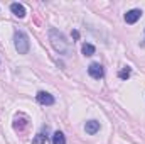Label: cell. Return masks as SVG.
<instances>
[{
    "mask_svg": "<svg viewBox=\"0 0 145 144\" xmlns=\"http://www.w3.org/2000/svg\"><path fill=\"white\" fill-rule=\"evenodd\" d=\"M46 141H47V129H46V131L42 129L36 137L32 139V144H46Z\"/></svg>",
    "mask_w": 145,
    "mask_h": 144,
    "instance_id": "obj_8",
    "label": "cell"
},
{
    "mask_svg": "<svg viewBox=\"0 0 145 144\" xmlns=\"http://www.w3.org/2000/svg\"><path fill=\"white\" fill-rule=\"evenodd\" d=\"M140 17H142V10L140 9H132L125 14V22L127 24H135Z\"/></svg>",
    "mask_w": 145,
    "mask_h": 144,
    "instance_id": "obj_5",
    "label": "cell"
},
{
    "mask_svg": "<svg viewBox=\"0 0 145 144\" xmlns=\"http://www.w3.org/2000/svg\"><path fill=\"white\" fill-rule=\"evenodd\" d=\"M81 51H83V54H84V56H93L96 49H95V46H93V44H89V42H84V44L81 46Z\"/></svg>",
    "mask_w": 145,
    "mask_h": 144,
    "instance_id": "obj_9",
    "label": "cell"
},
{
    "mask_svg": "<svg viewBox=\"0 0 145 144\" xmlns=\"http://www.w3.org/2000/svg\"><path fill=\"white\" fill-rule=\"evenodd\" d=\"M72 37L78 39V37H79V32H78V31H72Z\"/></svg>",
    "mask_w": 145,
    "mask_h": 144,
    "instance_id": "obj_12",
    "label": "cell"
},
{
    "mask_svg": "<svg viewBox=\"0 0 145 144\" xmlns=\"http://www.w3.org/2000/svg\"><path fill=\"white\" fill-rule=\"evenodd\" d=\"M130 75H132V70H130L128 66H125L123 70H120V71H118V78L127 80V78H130Z\"/></svg>",
    "mask_w": 145,
    "mask_h": 144,
    "instance_id": "obj_11",
    "label": "cell"
},
{
    "mask_svg": "<svg viewBox=\"0 0 145 144\" xmlns=\"http://www.w3.org/2000/svg\"><path fill=\"white\" fill-rule=\"evenodd\" d=\"M14 44H15V49H17L19 54H27L29 49H31L29 36L24 31H15V34H14Z\"/></svg>",
    "mask_w": 145,
    "mask_h": 144,
    "instance_id": "obj_2",
    "label": "cell"
},
{
    "mask_svg": "<svg viewBox=\"0 0 145 144\" xmlns=\"http://www.w3.org/2000/svg\"><path fill=\"white\" fill-rule=\"evenodd\" d=\"M52 144H66V137H64V134L63 132H54L52 134Z\"/></svg>",
    "mask_w": 145,
    "mask_h": 144,
    "instance_id": "obj_10",
    "label": "cell"
},
{
    "mask_svg": "<svg viewBox=\"0 0 145 144\" xmlns=\"http://www.w3.org/2000/svg\"><path fill=\"white\" fill-rule=\"evenodd\" d=\"M10 10H12V14L15 15V17H25V7L22 5V3H17V2H14L12 5H10Z\"/></svg>",
    "mask_w": 145,
    "mask_h": 144,
    "instance_id": "obj_6",
    "label": "cell"
},
{
    "mask_svg": "<svg viewBox=\"0 0 145 144\" xmlns=\"http://www.w3.org/2000/svg\"><path fill=\"white\" fill-rule=\"evenodd\" d=\"M84 131H86L89 136L96 134V132L100 131V122H98V120H88V122L84 124Z\"/></svg>",
    "mask_w": 145,
    "mask_h": 144,
    "instance_id": "obj_7",
    "label": "cell"
},
{
    "mask_svg": "<svg viewBox=\"0 0 145 144\" xmlns=\"http://www.w3.org/2000/svg\"><path fill=\"white\" fill-rule=\"evenodd\" d=\"M49 41H51V44H52V48L59 53V54H63V56H71V44H69V41L64 37L63 32H59L57 29H49Z\"/></svg>",
    "mask_w": 145,
    "mask_h": 144,
    "instance_id": "obj_1",
    "label": "cell"
},
{
    "mask_svg": "<svg viewBox=\"0 0 145 144\" xmlns=\"http://www.w3.org/2000/svg\"><path fill=\"white\" fill-rule=\"evenodd\" d=\"M36 98L40 105H54V102H56L54 97L51 93H47V92H37Z\"/></svg>",
    "mask_w": 145,
    "mask_h": 144,
    "instance_id": "obj_4",
    "label": "cell"
},
{
    "mask_svg": "<svg viewBox=\"0 0 145 144\" xmlns=\"http://www.w3.org/2000/svg\"><path fill=\"white\" fill-rule=\"evenodd\" d=\"M88 73H89L91 78H95V80H101L103 75H105V70H103V66H101L100 63H91V65L88 66Z\"/></svg>",
    "mask_w": 145,
    "mask_h": 144,
    "instance_id": "obj_3",
    "label": "cell"
}]
</instances>
